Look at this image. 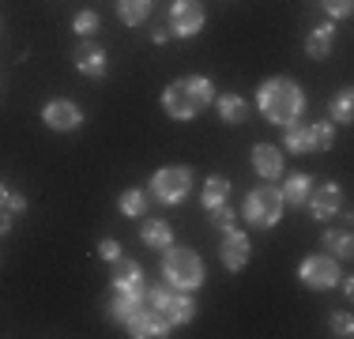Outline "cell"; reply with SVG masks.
Wrapping results in <instances>:
<instances>
[{
    "label": "cell",
    "instance_id": "36",
    "mask_svg": "<svg viewBox=\"0 0 354 339\" xmlns=\"http://www.w3.org/2000/svg\"><path fill=\"white\" fill-rule=\"evenodd\" d=\"M343 279V275H339ZM343 294H347V298H354V279H343Z\"/></svg>",
    "mask_w": 354,
    "mask_h": 339
},
{
    "label": "cell",
    "instance_id": "26",
    "mask_svg": "<svg viewBox=\"0 0 354 339\" xmlns=\"http://www.w3.org/2000/svg\"><path fill=\"white\" fill-rule=\"evenodd\" d=\"M147 189H124L121 196H117V208H121V215H129V219H140L143 211H147Z\"/></svg>",
    "mask_w": 354,
    "mask_h": 339
},
{
    "label": "cell",
    "instance_id": "33",
    "mask_svg": "<svg viewBox=\"0 0 354 339\" xmlns=\"http://www.w3.org/2000/svg\"><path fill=\"white\" fill-rule=\"evenodd\" d=\"M4 211H12V215H19V211H27V196L23 192H8V203Z\"/></svg>",
    "mask_w": 354,
    "mask_h": 339
},
{
    "label": "cell",
    "instance_id": "14",
    "mask_svg": "<svg viewBox=\"0 0 354 339\" xmlns=\"http://www.w3.org/2000/svg\"><path fill=\"white\" fill-rule=\"evenodd\" d=\"M252 170H257L264 181H279L283 177V147H275V143H257V147H252Z\"/></svg>",
    "mask_w": 354,
    "mask_h": 339
},
{
    "label": "cell",
    "instance_id": "25",
    "mask_svg": "<svg viewBox=\"0 0 354 339\" xmlns=\"http://www.w3.org/2000/svg\"><path fill=\"white\" fill-rule=\"evenodd\" d=\"M328 121L332 125H351L354 121V91L343 87L339 95H335V102L328 106Z\"/></svg>",
    "mask_w": 354,
    "mask_h": 339
},
{
    "label": "cell",
    "instance_id": "8",
    "mask_svg": "<svg viewBox=\"0 0 354 339\" xmlns=\"http://www.w3.org/2000/svg\"><path fill=\"white\" fill-rule=\"evenodd\" d=\"M218 260H223L226 271H245V264L252 260V241H249V234H241L238 226L223 230V241H218Z\"/></svg>",
    "mask_w": 354,
    "mask_h": 339
},
{
    "label": "cell",
    "instance_id": "20",
    "mask_svg": "<svg viewBox=\"0 0 354 339\" xmlns=\"http://www.w3.org/2000/svg\"><path fill=\"white\" fill-rule=\"evenodd\" d=\"M226 200H230V177L212 174L204 181V189H200V203H204V211H212V208H218V203H226Z\"/></svg>",
    "mask_w": 354,
    "mask_h": 339
},
{
    "label": "cell",
    "instance_id": "35",
    "mask_svg": "<svg viewBox=\"0 0 354 339\" xmlns=\"http://www.w3.org/2000/svg\"><path fill=\"white\" fill-rule=\"evenodd\" d=\"M8 230H12V211H4V208H0V237H4Z\"/></svg>",
    "mask_w": 354,
    "mask_h": 339
},
{
    "label": "cell",
    "instance_id": "23",
    "mask_svg": "<svg viewBox=\"0 0 354 339\" xmlns=\"http://www.w3.org/2000/svg\"><path fill=\"white\" fill-rule=\"evenodd\" d=\"M283 147L290 151V155H309V129L301 125V117L290 125H283Z\"/></svg>",
    "mask_w": 354,
    "mask_h": 339
},
{
    "label": "cell",
    "instance_id": "5",
    "mask_svg": "<svg viewBox=\"0 0 354 339\" xmlns=\"http://www.w3.org/2000/svg\"><path fill=\"white\" fill-rule=\"evenodd\" d=\"M189 192H192V170L189 166H162V170H155V177H151L147 196H155L158 203L174 208V203H181Z\"/></svg>",
    "mask_w": 354,
    "mask_h": 339
},
{
    "label": "cell",
    "instance_id": "4",
    "mask_svg": "<svg viewBox=\"0 0 354 339\" xmlns=\"http://www.w3.org/2000/svg\"><path fill=\"white\" fill-rule=\"evenodd\" d=\"M283 211H286L283 192H279V185H272V181L257 185L245 196V203H241V219H245L252 230H272V226H279Z\"/></svg>",
    "mask_w": 354,
    "mask_h": 339
},
{
    "label": "cell",
    "instance_id": "10",
    "mask_svg": "<svg viewBox=\"0 0 354 339\" xmlns=\"http://www.w3.org/2000/svg\"><path fill=\"white\" fill-rule=\"evenodd\" d=\"M72 61H75V72L87 75V80H102L106 75V49L98 46L95 38H80V46L72 49Z\"/></svg>",
    "mask_w": 354,
    "mask_h": 339
},
{
    "label": "cell",
    "instance_id": "9",
    "mask_svg": "<svg viewBox=\"0 0 354 339\" xmlns=\"http://www.w3.org/2000/svg\"><path fill=\"white\" fill-rule=\"evenodd\" d=\"M41 125L49 132H75L83 125V109L72 98H53L41 106Z\"/></svg>",
    "mask_w": 354,
    "mask_h": 339
},
{
    "label": "cell",
    "instance_id": "17",
    "mask_svg": "<svg viewBox=\"0 0 354 339\" xmlns=\"http://www.w3.org/2000/svg\"><path fill=\"white\" fill-rule=\"evenodd\" d=\"M332 42H335V27H332V23H320V27H313V30H309V38H306V57L324 61V57L332 53Z\"/></svg>",
    "mask_w": 354,
    "mask_h": 339
},
{
    "label": "cell",
    "instance_id": "22",
    "mask_svg": "<svg viewBox=\"0 0 354 339\" xmlns=\"http://www.w3.org/2000/svg\"><path fill=\"white\" fill-rule=\"evenodd\" d=\"M320 241H324V253H332L335 260H351V257H354V241H351V230H332V226H328Z\"/></svg>",
    "mask_w": 354,
    "mask_h": 339
},
{
    "label": "cell",
    "instance_id": "34",
    "mask_svg": "<svg viewBox=\"0 0 354 339\" xmlns=\"http://www.w3.org/2000/svg\"><path fill=\"white\" fill-rule=\"evenodd\" d=\"M170 38H174V34H170V27H162V30H151V42H155V46H166Z\"/></svg>",
    "mask_w": 354,
    "mask_h": 339
},
{
    "label": "cell",
    "instance_id": "7",
    "mask_svg": "<svg viewBox=\"0 0 354 339\" xmlns=\"http://www.w3.org/2000/svg\"><path fill=\"white\" fill-rule=\"evenodd\" d=\"M204 4L200 0H174L170 4V34L174 38H196L204 30Z\"/></svg>",
    "mask_w": 354,
    "mask_h": 339
},
{
    "label": "cell",
    "instance_id": "32",
    "mask_svg": "<svg viewBox=\"0 0 354 339\" xmlns=\"http://www.w3.org/2000/svg\"><path fill=\"white\" fill-rule=\"evenodd\" d=\"M98 257H102V260H117V257H121V241H117V237H102V241H98Z\"/></svg>",
    "mask_w": 354,
    "mask_h": 339
},
{
    "label": "cell",
    "instance_id": "38",
    "mask_svg": "<svg viewBox=\"0 0 354 339\" xmlns=\"http://www.w3.org/2000/svg\"><path fill=\"white\" fill-rule=\"evenodd\" d=\"M0 27H4V23H0Z\"/></svg>",
    "mask_w": 354,
    "mask_h": 339
},
{
    "label": "cell",
    "instance_id": "31",
    "mask_svg": "<svg viewBox=\"0 0 354 339\" xmlns=\"http://www.w3.org/2000/svg\"><path fill=\"white\" fill-rule=\"evenodd\" d=\"M320 4H324V12L332 15V19H347L354 12V0H320Z\"/></svg>",
    "mask_w": 354,
    "mask_h": 339
},
{
    "label": "cell",
    "instance_id": "24",
    "mask_svg": "<svg viewBox=\"0 0 354 339\" xmlns=\"http://www.w3.org/2000/svg\"><path fill=\"white\" fill-rule=\"evenodd\" d=\"M306 129H309V155L332 151V140H335V125L332 121H313V125H306Z\"/></svg>",
    "mask_w": 354,
    "mask_h": 339
},
{
    "label": "cell",
    "instance_id": "21",
    "mask_svg": "<svg viewBox=\"0 0 354 339\" xmlns=\"http://www.w3.org/2000/svg\"><path fill=\"white\" fill-rule=\"evenodd\" d=\"M215 109H218V121H226V125H241L249 117V102L241 95H218Z\"/></svg>",
    "mask_w": 354,
    "mask_h": 339
},
{
    "label": "cell",
    "instance_id": "19",
    "mask_svg": "<svg viewBox=\"0 0 354 339\" xmlns=\"http://www.w3.org/2000/svg\"><path fill=\"white\" fill-rule=\"evenodd\" d=\"M283 203H290V208H301V203L309 200V192H313V177L309 174H290L283 181Z\"/></svg>",
    "mask_w": 354,
    "mask_h": 339
},
{
    "label": "cell",
    "instance_id": "15",
    "mask_svg": "<svg viewBox=\"0 0 354 339\" xmlns=\"http://www.w3.org/2000/svg\"><path fill=\"white\" fill-rule=\"evenodd\" d=\"M140 241L147 245V249H166V245H174V226L166 223V219H143Z\"/></svg>",
    "mask_w": 354,
    "mask_h": 339
},
{
    "label": "cell",
    "instance_id": "28",
    "mask_svg": "<svg viewBox=\"0 0 354 339\" xmlns=\"http://www.w3.org/2000/svg\"><path fill=\"white\" fill-rule=\"evenodd\" d=\"M98 27H102V19H98V12H91V8H83V12H75L72 19V30L80 34V38H95Z\"/></svg>",
    "mask_w": 354,
    "mask_h": 339
},
{
    "label": "cell",
    "instance_id": "1",
    "mask_svg": "<svg viewBox=\"0 0 354 339\" xmlns=\"http://www.w3.org/2000/svg\"><path fill=\"white\" fill-rule=\"evenodd\" d=\"M257 109H260L264 121H272L283 129V125L298 121V117L306 113V91H301L290 75H272V80H264L257 87Z\"/></svg>",
    "mask_w": 354,
    "mask_h": 339
},
{
    "label": "cell",
    "instance_id": "6",
    "mask_svg": "<svg viewBox=\"0 0 354 339\" xmlns=\"http://www.w3.org/2000/svg\"><path fill=\"white\" fill-rule=\"evenodd\" d=\"M339 260L332 257V253H309V257H301L298 264V279L301 286H309V291H332L335 283H339Z\"/></svg>",
    "mask_w": 354,
    "mask_h": 339
},
{
    "label": "cell",
    "instance_id": "16",
    "mask_svg": "<svg viewBox=\"0 0 354 339\" xmlns=\"http://www.w3.org/2000/svg\"><path fill=\"white\" fill-rule=\"evenodd\" d=\"M155 12V0H117V19L124 27H143Z\"/></svg>",
    "mask_w": 354,
    "mask_h": 339
},
{
    "label": "cell",
    "instance_id": "13",
    "mask_svg": "<svg viewBox=\"0 0 354 339\" xmlns=\"http://www.w3.org/2000/svg\"><path fill=\"white\" fill-rule=\"evenodd\" d=\"M170 328H174L170 320H166L162 313L147 309V305H143L136 317L129 320V336L132 339H166V336H170Z\"/></svg>",
    "mask_w": 354,
    "mask_h": 339
},
{
    "label": "cell",
    "instance_id": "2",
    "mask_svg": "<svg viewBox=\"0 0 354 339\" xmlns=\"http://www.w3.org/2000/svg\"><path fill=\"white\" fill-rule=\"evenodd\" d=\"M212 98H215V87L207 75H181L162 91V109L174 121H192L212 106Z\"/></svg>",
    "mask_w": 354,
    "mask_h": 339
},
{
    "label": "cell",
    "instance_id": "29",
    "mask_svg": "<svg viewBox=\"0 0 354 339\" xmlns=\"http://www.w3.org/2000/svg\"><path fill=\"white\" fill-rule=\"evenodd\" d=\"M207 223H212L215 230L223 234V230H230V226H238V211H234L230 203H218V208L207 211Z\"/></svg>",
    "mask_w": 354,
    "mask_h": 339
},
{
    "label": "cell",
    "instance_id": "3",
    "mask_svg": "<svg viewBox=\"0 0 354 339\" xmlns=\"http://www.w3.org/2000/svg\"><path fill=\"white\" fill-rule=\"evenodd\" d=\"M162 283H170L174 291L192 294L196 286H204V260L189 245H166L162 249Z\"/></svg>",
    "mask_w": 354,
    "mask_h": 339
},
{
    "label": "cell",
    "instance_id": "37",
    "mask_svg": "<svg viewBox=\"0 0 354 339\" xmlns=\"http://www.w3.org/2000/svg\"><path fill=\"white\" fill-rule=\"evenodd\" d=\"M8 192H12V189H8L4 181H0V208H4V203H8Z\"/></svg>",
    "mask_w": 354,
    "mask_h": 339
},
{
    "label": "cell",
    "instance_id": "18",
    "mask_svg": "<svg viewBox=\"0 0 354 339\" xmlns=\"http://www.w3.org/2000/svg\"><path fill=\"white\" fill-rule=\"evenodd\" d=\"M143 309V298L140 294H124V291H113V298H109V317L117 320V324H129L132 317Z\"/></svg>",
    "mask_w": 354,
    "mask_h": 339
},
{
    "label": "cell",
    "instance_id": "12",
    "mask_svg": "<svg viewBox=\"0 0 354 339\" xmlns=\"http://www.w3.org/2000/svg\"><path fill=\"white\" fill-rule=\"evenodd\" d=\"M309 215L320 219V223H328V219H335L343 211V189L335 181H324V185H317L313 192H309Z\"/></svg>",
    "mask_w": 354,
    "mask_h": 339
},
{
    "label": "cell",
    "instance_id": "27",
    "mask_svg": "<svg viewBox=\"0 0 354 339\" xmlns=\"http://www.w3.org/2000/svg\"><path fill=\"white\" fill-rule=\"evenodd\" d=\"M192 317H196V302H192L185 291H177L170 309H166V320H170V324H189Z\"/></svg>",
    "mask_w": 354,
    "mask_h": 339
},
{
    "label": "cell",
    "instance_id": "30",
    "mask_svg": "<svg viewBox=\"0 0 354 339\" xmlns=\"http://www.w3.org/2000/svg\"><path fill=\"white\" fill-rule=\"evenodd\" d=\"M328 328H332V336H335V339H351V336H354V320H351V313H332V317H328Z\"/></svg>",
    "mask_w": 354,
    "mask_h": 339
},
{
    "label": "cell",
    "instance_id": "11",
    "mask_svg": "<svg viewBox=\"0 0 354 339\" xmlns=\"http://www.w3.org/2000/svg\"><path fill=\"white\" fill-rule=\"evenodd\" d=\"M109 279H113V291H124V294H140L147 291V279H143V268L136 260H129L121 253L117 260H109Z\"/></svg>",
    "mask_w": 354,
    "mask_h": 339
}]
</instances>
